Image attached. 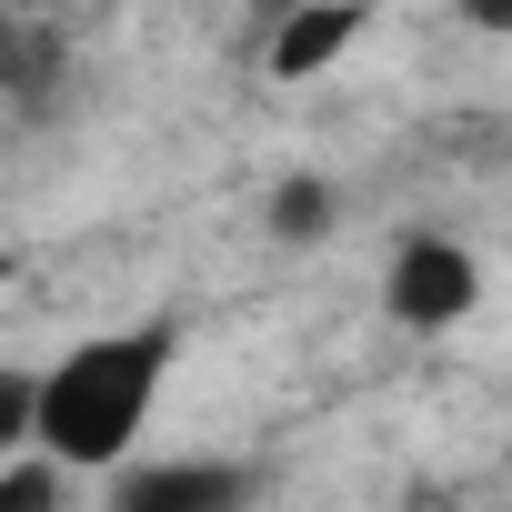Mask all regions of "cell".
I'll return each mask as SVG.
<instances>
[{
	"mask_svg": "<svg viewBox=\"0 0 512 512\" xmlns=\"http://www.w3.org/2000/svg\"><path fill=\"white\" fill-rule=\"evenodd\" d=\"M181 362V332L171 322H131V332H91L71 342L51 372H41V442L61 472H121L131 442L151 432L161 412V382Z\"/></svg>",
	"mask_w": 512,
	"mask_h": 512,
	"instance_id": "obj_1",
	"label": "cell"
},
{
	"mask_svg": "<svg viewBox=\"0 0 512 512\" xmlns=\"http://www.w3.org/2000/svg\"><path fill=\"white\" fill-rule=\"evenodd\" d=\"M472 302H482V262H472L452 231H412V241L392 251L382 312H392L402 332H452V322H472Z\"/></svg>",
	"mask_w": 512,
	"mask_h": 512,
	"instance_id": "obj_2",
	"label": "cell"
},
{
	"mask_svg": "<svg viewBox=\"0 0 512 512\" xmlns=\"http://www.w3.org/2000/svg\"><path fill=\"white\" fill-rule=\"evenodd\" d=\"M251 472L241 462H121L111 472V512H241Z\"/></svg>",
	"mask_w": 512,
	"mask_h": 512,
	"instance_id": "obj_3",
	"label": "cell"
},
{
	"mask_svg": "<svg viewBox=\"0 0 512 512\" xmlns=\"http://www.w3.org/2000/svg\"><path fill=\"white\" fill-rule=\"evenodd\" d=\"M362 21H372L362 0H302V11H282V21H272V51H262L272 81H322V71L362 41Z\"/></svg>",
	"mask_w": 512,
	"mask_h": 512,
	"instance_id": "obj_4",
	"label": "cell"
},
{
	"mask_svg": "<svg viewBox=\"0 0 512 512\" xmlns=\"http://www.w3.org/2000/svg\"><path fill=\"white\" fill-rule=\"evenodd\" d=\"M332 221H342V191H332L322 171H282V181L262 191V231H272V241H292V251L332 241Z\"/></svg>",
	"mask_w": 512,
	"mask_h": 512,
	"instance_id": "obj_5",
	"label": "cell"
},
{
	"mask_svg": "<svg viewBox=\"0 0 512 512\" xmlns=\"http://www.w3.org/2000/svg\"><path fill=\"white\" fill-rule=\"evenodd\" d=\"M0 91H11L21 111H51L61 101V31H41V21L0 31Z\"/></svg>",
	"mask_w": 512,
	"mask_h": 512,
	"instance_id": "obj_6",
	"label": "cell"
},
{
	"mask_svg": "<svg viewBox=\"0 0 512 512\" xmlns=\"http://www.w3.org/2000/svg\"><path fill=\"white\" fill-rule=\"evenodd\" d=\"M31 442H41V372L0 362V462H21Z\"/></svg>",
	"mask_w": 512,
	"mask_h": 512,
	"instance_id": "obj_7",
	"label": "cell"
},
{
	"mask_svg": "<svg viewBox=\"0 0 512 512\" xmlns=\"http://www.w3.org/2000/svg\"><path fill=\"white\" fill-rule=\"evenodd\" d=\"M0 512H61V462H51V452L0 462Z\"/></svg>",
	"mask_w": 512,
	"mask_h": 512,
	"instance_id": "obj_8",
	"label": "cell"
},
{
	"mask_svg": "<svg viewBox=\"0 0 512 512\" xmlns=\"http://www.w3.org/2000/svg\"><path fill=\"white\" fill-rule=\"evenodd\" d=\"M462 21L492 31V41H512V0H462Z\"/></svg>",
	"mask_w": 512,
	"mask_h": 512,
	"instance_id": "obj_9",
	"label": "cell"
},
{
	"mask_svg": "<svg viewBox=\"0 0 512 512\" xmlns=\"http://www.w3.org/2000/svg\"><path fill=\"white\" fill-rule=\"evenodd\" d=\"M272 11H302V0H272Z\"/></svg>",
	"mask_w": 512,
	"mask_h": 512,
	"instance_id": "obj_10",
	"label": "cell"
},
{
	"mask_svg": "<svg viewBox=\"0 0 512 512\" xmlns=\"http://www.w3.org/2000/svg\"><path fill=\"white\" fill-rule=\"evenodd\" d=\"M502 452H512V442H502Z\"/></svg>",
	"mask_w": 512,
	"mask_h": 512,
	"instance_id": "obj_11",
	"label": "cell"
}]
</instances>
